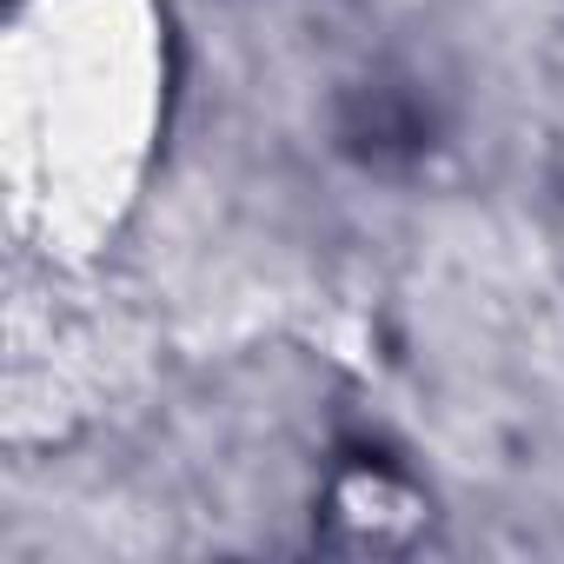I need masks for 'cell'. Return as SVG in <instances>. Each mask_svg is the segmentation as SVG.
<instances>
[{
	"label": "cell",
	"mask_w": 564,
	"mask_h": 564,
	"mask_svg": "<svg viewBox=\"0 0 564 564\" xmlns=\"http://www.w3.org/2000/svg\"><path fill=\"white\" fill-rule=\"evenodd\" d=\"M339 147L366 166H405L432 147V113L405 87H359L339 107Z\"/></svg>",
	"instance_id": "6da1fadb"
}]
</instances>
